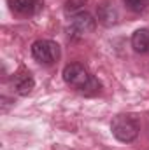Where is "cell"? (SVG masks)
Returning <instances> with one entry per match:
<instances>
[{
    "label": "cell",
    "mask_w": 149,
    "mask_h": 150,
    "mask_svg": "<svg viewBox=\"0 0 149 150\" xmlns=\"http://www.w3.org/2000/svg\"><path fill=\"white\" fill-rule=\"evenodd\" d=\"M32 56L42 65H53L60 59V45L54 40L40 38L32 44Z\"/></svg>",
    "instance_id": "3"
},
{
    "label": "cell",
    "mask_w": 149,
    "mask_h": 150,
    "mask_svg": "<svg viewBox=\"0 0 149 150\" xmlns=\"http://www.w3.org/2000/svg\"><path fill=\"white\" fill-rule=\"evenodd\" d=\"M34 86H35V80H34V77H32L30 72H19V74H16V77H14V89H16V93L19 96L30 94L32 89H34Z\"/></svg>",
    "instance_id": "6"
},
{
    "label": "cell",
    "mask_w": 149,
    "mask_h": 150,
    "mask_svg": "<svg viewBox=\"0 0 149 150\" xmlns=\"http://www.w3.org/2000/svg\"><path fill=\"white\" fill-rule=\"evenodd\" d=\"M7 4L19 16H35L44 7V0H7Z\"/></svg>",
    "instance_id": "5"
},
{
    "label": "cell",
    "mask_w": 149,
    "mask_h": 150,
    "mask_svg": "<svg viewBox=\"0 0 149 150\" xmlns=\"http://www.w3.org/2000/svg\"><path fill=\"white\" fill-rule=\"evenodd\" d=\"M126 9H130L132 12H144L149 5V0H123Z\"/></svg>",
    "instance_id": "9"
},
{
    "label": "cell",
    "mask_w": 149,
    "mask_h": 150,
    "mask_svg": "<svg viewBox=\"0 0 149 150\" xmlns=\"http://www.w3.org/2000/svg\"><path fill=\"white\" fill-rule=\"evenodd\" d=\"M88 0H67L65 2V12L67 14H77V12H81V7L86 4Z\"/></svg>",
    "instance_id": "10"
},
{
    "label": "cell",
    "mask_w": 149,
    "mask_h": 150,
    "mask_svg": "<svg viewBox=\"0 0 149 150\" xmlns=\"http://www.w3.org/2000/svg\"><path fill=\"white\" fill-rule=\"evenodd\" d=\"M63 80L82 94H97L100 91V82L81 63H69L63 68Z\"/></svg>",
    "instance_id": "1"
},
{
    "label": "cell",
    "mask_w": 149,
    "mask_h": 150,
    "mask_svg": "<svg viewBox=\"0 0 149 150\" xmlns=\"http://www.w3.org/2000/svg\"><path fill=\"white\" fill-rule=\"evenodd\" d=\"M132 47L137 52H140V54L149 52V30L148 28H140V30H137L132 35Z\"/></svg>",
    "instance_id": "8"
},
{
    "label": "cell",
    "mask_w": 149,
    "mask_h": 150,
    "mask_svg": "<svg viewBox=\"0 0 149 150\" xmlns=\"http://www.w3.org/2000/svg\"><path fill=\"white\" fill-rule=\"evenodd\" d=\"M93 30H95V19L90 12L81 11L70 18V23H69V35L70 37L81 38L88 33H91Z\"/></svg>",
    "instance_id": "4"
},
{
    "label": "cell",
    "mask_w": 149,
    "mask_h": 150,
    "mask_svg": "<svg viewBox=\"0 0 149 150\" xmlns=\"http://www.w3.org/2000/svg\"><path fill=\"white\" fill-rule=\"evenodd\" d=\"M97 12H98V21L102 25H105V26H111V25H114L117 21V11L114 9V5L109 4V2L100 4L98 9H97Z\"/></svg>",
    "instance_id": "7"
},
{
    "label": "cell",
    "mask_w": 149,
    "mask_h": 150,
    "mask_svg": "<svg viewBox=\"0 0 149 150\" xmlns=\"http://www.w3.org/2000/svg\"><path fill=\"white\" fill-rule=\"evenodd\" d=\"M111 131L112 134L123 142V143H130L133 142L137 136H139V131H140V124L139 120L135 119V115H130V113H119L112 119L111 122Z\"/></svg>",
    "instance_id": "2"
}]
</instances>
